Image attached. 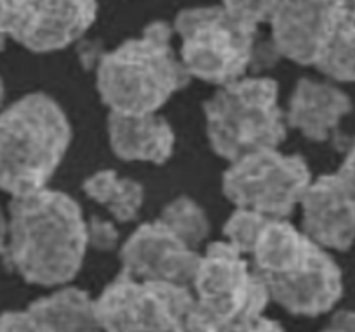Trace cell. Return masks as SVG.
I'll use <instances>...</instances> for the list:
<instances>
[{
  "instance_id": "cell-22",
  "label": "cell",
  "mask_w": 355,
  "mask_h": 332,
  "mask_svg": "<svg viewBox=\"0 0 355 332\" xmlns=\"http://www.w3.org/2000/svg\"><path fill=\"white\" fill-rule=\"evenodd\" d=\"M87 244L97 251H113L120 244V234L110 220L92 216L87 221Z\"/></svg>"
},
{
  "instance_id": "cell-11",
  "label": "cell",
  "mask_w": 355,
  "mask_h": 332,
  "mask_svg": "<svg viewBox=\"0 0 355 332\" xmlns=\"http://www.w3.org/2000/svg\"><path fill=\"white\" fill-rule=\"evenodd\" d=\"M201 255L159 220L142 223L123 242L121 273L191 287Z\"/></svg>"
},
{
  "instance_id": "cell-13",
  "label": "cell",
  "mask_w": 355,
  "mask_h": 332,
  "mask_svg": "<svg viewBox=\"0 0 355 332\" xmlns=\"http://www.w3.org/2000/svg\"><path fill=\"white\" fill-rule=\"evenodd\" d=\"M304 234L324 249L347 251L355 242V213L336 173L309 183L300 201Z\"/></svg>"
},
{
  "instance_id": "cell-14",
  "label": "cell",
  "mask_w": 355,
  "mask_h": 332,
  "mask_svg": "<svg viewBox=\"0 0 355 332\" xmlns=\"http://www.w3.org/2000/svg\"><path fill=\"white\" fill-rule=\"evenodd\" d=\"M352 111L349 93L331 82L314 78L298 80L291 93L286 124L314 142L328 140L343 118Z\"/></svg>"
},
{
  "instance_id": "cell-24",
  "label": "cell",
  "mask_w": 355,
  "mask_h": 332,
  "mask_svg": "<svg viewBox=\"0 0 355 332\" xmlns=\"http://www.w3.org/2000/svg\"><path fill=\"white\" fill-rule=\"evenodd\" d=\"M0 332H37L26 310H12L0 313Z\"/></svg>"
},
{
  "instance_id": "cell-21",
  "label": "cell",
  "mask_w": 355,
  "mask_h": 332,
  "mask_svg": "<svg viewBox=\"0 0 355 332\" xmlns=\"http://www.w3.org/2000/svg\"><path fill=\"white\" fill-rule=\"evenodd\" d=\"M277 0H222L220 7L245 26L259 30L260 24L269 23Z\"/></svg>"
},
{
  "instance_id": "cell-12",
  "label": "cell",
  "mask_w": 355,
  "mask_h": 332,
  "mask_svg": "<svg viewBox=\"0 0 355 332\" xmlns=\"http://www.w3.org/2000/svg\"><path fill=\"white\" fill-rule=\"evenodd\" d=\"M345 9L347 0H277L269 21L274 47L297 64L314 66Z\"/></svg>"
},
{
  "instance_id": "cell-30",
  "label": "cell",
  "mask_w": 355,
  "mask_h": 332,
  "mask_svg": "<svg viewBox=\"0 0 355 332\" xmlns=\"http://www.w3.org/2000/svg\"><path fill=\"white\" fill-rule=\"evenodd\" d=\"M3 45H6V38H3L2 35H0V52L3 50Z\"/></svg>"
},
{
  "instance_id": "cell-17",
  "label": "cell",
  "mask_w": 355,
  "mask_h": 332,
  "mask_svg": "<svg viewBox=\"0 0 355 332\" xmlns=\"http://www.w3.org/2000/svg\"><path fill=\"white\" fill-rule=\"evenodd\" d=\"M83 192L121 223L135 220L144 204V187L134 178L120 176L113 169H101L83 182Z\"/></svg>"
},
{
  "instance_id": "cell-18",
  "label": "cell",
  "mask_w": 355,
  "mask_h": 332,
  "mask_svg": "<svg viewBox=\"0 0 355 332\" xmlns=\"http://www.w3.org/2000/svg\"><path fill=\"white\" fill-rule=\"evenodd\" d=\"M314 66L333 82L355 83V19L347 9Z\"/></svg>"
},
{
  "instance_id": "cell-8",
  "label": "cell",
  "mask_w": 355,
  "mask_h": 332,
  "mask_svg": "<svg viewBox=\"0 0 355 332\" xmlns=\"http://www.w3.org/2000/svg\"><path fill=\"white\" fill-rule=\"evenodd\" d=\"M191 290L211 327L260 317L269 303L252 263L225 241L211 242L201 255Z\"/></svg>"
},
{
  "instance_id": "cell-20",
  "label": "cell",
  "mask_w": 355,
  "mask_h": 332,
  "mask_svg": "<svg viewBox=\"0 0 355 332\" xmlns=\"http://www.w3.org/2000/svg\"><path fill=\"white\" fill-rule=\"evenodd\" d=\"M267 218L269 216H263L253 210L236 208L224 225L225 242L248 258Z\"/></svg>"
},
{
  "instance_id": "cell-6",
  "label": "cell",
  "mask_w": 355,
  "mask_h": 332,
  "mask_svg": "<svg viewBox=\"0 0 355 332\" xmlns=\"http://www.w3.org/2000/svg\"><path fill=\"white\" fill-rule=\"evenodd\" d=\"M103 332H208L191 287L120 272L96 297Z\"/></svg>"
},
{
  "instance_id": "cell-9",
  "label": "cell",
  "mask_w": 355,
  "mask_h": 332,
  "mask_svg": "<svg viewBox=\"0 0 355 332\" xmlns=\"http://www.w3.org/2000/svg\"><path fill=\"white\" fill-rule=\"evenodd\" d=\"M311 182V169L302 156L262 149L231 161L222 190L236 208L269 218H288Z\"/></svg>"
},
{
  "instance_id": "cell-7",
  "label": "cell",
  "mask_w": 355,
  "mask_h": 332,
  "mask_svg": "<svg viewBox=\"0 0 355 332\" xmlns=\"http://www.w3.org/2000/svg\"><path fill=\"white\" fill-rule=\"evenodd\" d=\"M172 30L180 37L179 59L189 78L227 85L245 76L255 55L259 30L236 21L220 6L180 10Z\"/></svg>"
},
{
  "instance_id": "cell-2",
  "label": "cell",
  "mask_w": 355,
  "mask_h": 332,
  "mask_svg": "<svg viewBox=\"0 0 355 332\" xmlns=\"http://www.w3.org/2000/svg\"><path fill=\"white\" fill-rule=\"evenodd\" d=\"M250 256L269 301L290 313L315 317L342 299L343 273L338 263L286 218H267Z\"/></svg>"
},
{
  "instance_id": "cell-25",
  "label": "cell",
  "mask_w": 355,
  "mask_h": 332,
  "mask_svg": "<svg viewBox=\"0 0 355 332\" xmlns=\"http://www.w3.org/2000/svg\"><path fill=\"white\" fill-rule=\"evenodd\" d=\"M336 175H338L340 182H342L343 189H345L347 197H349L355 213V144L349 149L347 156L343 158Z\"/></svg>"
},
{
  "instance_id": "cell-5",
  "label": "cell",
  "mask_w": 355,
  "mask_h": 332,
  "mask_svg": "<svg viewBox=\"0 0 355 332\" xmlns=\"http://www.w3.org/2000/svg\"><path fill=\"white\" fill-rule=\"evenodd\" d=\"M205 120L215 154L229 161L262 149H277L286 138L279 86L267 76H243L218 86L205 102Z\"/></svg>"
},
{
  "instance_id": "cell-26",
  "label": "cell",
  "mask_w": 355,
  "mask_h": 332,
  "mask_svg": "<svg viewBox=\"0 0 355 332\" xmlns=\"http://www.w3.org/2000/svg\"><path fill=\"white\" fill-rule=\"evenodd\" d=\"M321 332H355V310L338 311Z\"/></svg>"
},
{
  "instance_id": "cell-28",
  "label": "cell",
  "mask_w": 355,
  "mask_h": 332,
  "mask_svg": "<svg viewBox=\"0 0 355 332\" xmlns=\"http://www.w3.org/2000/svg\"><path fill=\"white\" fill-rule=\"evenodd\" d=\"M347 12L355 19V0H347Z\"/></svg>"
},
{
  "instance_id": "cell-4",
  "label": "cell",
  "mask_w": 355,
  "mask_h": 332,
  "mask_svg": "<svg viewBox=\"0 0 355 332\" xmlns=\"http://www.w3.org/2000/svg\"><path fill=\"white\" fill-rule=\"evenodd\" d=\"M71 142L64 109L47 93H28L0 113V189L12 197L45 189Z\"/></svg>"
},
{
  "instance_id": "cell-16",
  "label": "cell",
  "mask_w": 355,
  "mask_h": 332,
  "mask_svg": "<svg viewBox=\"0 0 355 332\" xmlns=\"http://www.w3.org/2000/svg\"><path fill=\"white\" fill-rule=\"evenodd\" d=\"M37 332H103L96 299L78 287H61L26 308Z\"/></svg>"
},
{
  "instance_id": "cell-23",
  "label": "cell",
  "mask_w": 355,
  "mask_h": 332,
  "mask_svg": "<svg viewBox=\"0 0 355 332\" xmlns=\"http://www.w3.org/2000/svg\"><path fill=\"white\" fill-rule=\"evenodd\" d=\"M208 332H284L277 322L270 320L266 315H260L250 320L236 322V324L220 325V327H211Z\"/></svg>"
},
{
  "instance_id": "cell-10",
  "label": "cell",
  "mask_w": 355,
  "mask_h": 332,
  "mask_svg": "<svg viewBox=\"0 0 355 332\" xmlns=\"http://www.w3.org/2000/svg\"><path fill=\"white\" fill-rule=\"evenodd\" d=\"M97 0H0V35L31 52H55L83 37Z\"/></svg>"
},
{
  "instance_id": "cell-19",
  "label": "cell",
  "mask_w": 355,
  "mask_h": 332,
  "mask_svg": "<svg viewBox=\"0 0 355 332\" xmlns=\"http://www.w3.org/2000/svg\"><path fill=\"white\" fill-rule=\"evenodd\" d=\"M177 237L196 249L210 234V220L203 208L187 196L175 197L163 208L158 218Z\"/></svg>"
},
{
  "instance_id": "cell-3",
  "label": "cell",
  "mask_w": 355,
  "mask_h": 332,
  "mask_svg": "<svg viewBox=\"0 0 355 332\" xmlns=\"http://www.w3.org/2000/svg\"><path fill=\"white\" fill-rule=\"evenodd\" d=\"M173 30L155 21L139 37L121 42L97 64V90L110 113H158L189 75L172 44Z\"/></svg>"
},
{
  "instance_id": "cell-27",
  "label": "cell",
  "mask_w": 355,
  "mask_h": 332,
  "mask_svg": "<svg viewBox=\"0 0 355 332\" xmlns=\"http://www.w3.org/2000/svg\"><path fill=\"white\" fill-rule=\"evenodd\" d=\"M7 241H9V218L3 214L2 208H0V255L6 252Z\"/></svg>"
},
{
  "instance_id": "cell-1",
  "label": "cell",
  "mask_w": 355,
  "mask_h": 332,
  "mask_svg": "<svg viewBox=\"0 0 355 332\" xmlns=\"http://www.w3.org/2000/svg\"><path fill=\"white\" fill-rule=\"evenodd\" d=\"M87 220L71 196L54 189L12 197L6 259L26 282L68 284L83 265Z\"/></svg>"
},
{
  "instance_id": "cell-29",
  "label": "cell",
  "mask_w": 355,
  "mask_h": 332,
  "mask_svg": "<svg viewBox=\"0 0 355 332\" xmlns=\"http://www.w3.org/2000/svg\"><path fill=\"white\" fill-rule=\"evenodd\" d=\"M3 97H6V86H3V80L0 78V106L3 102Z\"/></svg>"
},
{
  "instance_id": "cell-15",
  "label": "cell",
  "mask_w": 355,
  "mask_h": 332,
  "mask_svg": "<svg viewBox=\"0 0 355 332\" xmlns=\"http://www.w3.org/2000/svg\"><path fill=\"white\" fill-rule=\"evenodd\" d=\"M107 135L113 152L125 161L163 165L175 151V131L158 113H110Z\"/></svg>"
}]
</instances>
